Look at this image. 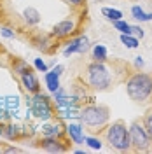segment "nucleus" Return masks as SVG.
<instances>
[{"label":"nucleus","mask_w":152,"mask_h":154,"mask_svg":"<svg viewBox=\"0 0 152 154\" xmlns=\"http://www.w3.org/2000/svg\"><path fill=\"white\" fill-rule=\"evenodd\" d=\"M84 142H86L87 145H89L91 149H100V147H102V142H100L98 138H93V137H89V138H86Z\"/></svg>","instance_id":"nucleus-23"},{"label":"nucleus","mask_w":152,"mask_h":154,"mask_svg":"<svg viewBox=\"0 0 152 154\" xmlns=\"http://www.w3.org/2000/svg\"><path fill=\"white\" fill-rule=\"evenodd\" d=\"M23 14H25V19L28 21V25H37L38 21H40V14H38V11L33 9V7H26Z\"/></svg>","instance_id":"nucleus-14"},{"label":"nucleus","mask_w":152,"mask_h":154,"mask_svg":"<svg viewBox=\"0 0 152 154\" xmlns=\"http://www.w3.org/2000/svg\"><path fill=\"white\" fill-rule=\"evenodd\" d=\"M87 48H89L87 37L81 35V37L74 38V40L70 42V46L65 49V56H70V54H74V53H84V51H87Z\"/></svg>","instance_id":"nucleus-9"},{"label":"nucleus","mask_w":152,"mask_h":154,"mask_svg":"<svg viewBox=\"0 0 152 154\" xmlns=\"http://www.w3.org/2000/svg\"><path fill=\"white\" fill-rule=\"evenodd\" d=\"M133 33L136 35V37H140V38L143 37V30L140 28V26H133Z\"/></svg>","instance_id":"nucleus-27"},{"label":"nucleus","mask_w":152,"mask_h":154,"mask_svg":"<svg viewBox=\"0 0 152 154\" xmlns=\"http://www.w3.org/2000/svg\"><path fill=\"white\" fill-rule=\"evenodd\" d=\"M93 56H95L96 61H105L108 58V53H107V48L103 44H96L93 48Z\"/></svg>","instance_id":"nucleus-15"},{"label":"nucleus","mask_w":152,"mask_h":154,"mask_svg":"<svg viewBox=\"0 0 152 154\" xmlns=\"http://www.w3.org/2000/svg\"><path fill=\"white\" fill-rule=\"evenodd\" d=\"M67 4H70V5H74V7H79V5H82L84 4V0H65Z\"/></svg>","instance_id":"nucleus-26"},{"label":"nucleus","mask_w":152,"mask_h":154,"mask_svg":"<svg viewBox=\"0 0 152 154\" xmlns=\"http://www.w3.org/2000/svg\"><path fill=\"white\" fill-rule=\"evenodd\" d=\"M142 125H143V128H145V131L149 133V137H150V140H152V110H149L147 114L143 116Z\"/></svg>","instance_id":"nucleus-20"},{"label":"nucleus","mask_w":152,"mask_h":154,"mask_svg":"<svg viewBox=\"0 0 152 154\" xmlns=\"http://www.w3.org/2000/svg\"><path fill=\"white\" fill-rule=\"evenodd\" d=\"M75 33V23L72 19H65V21H59L58 25H54L53 28V37L56 38H65L70 37Z\"/></svg>","instance_id":"nucleus-7"},{"label":"nucleus","mask_w":152,"mask_h":154,"mask_svg":"<svg viewBox=\"0 0 152 154\" xmlns=\"http://www.w3.org/2000/svg\"><path fill=\"white\" fill-rule=\"evenodd\" d=\"M136 67H143V60H142V56H136Z\"/></svg>","instance_id":"nucleus-28"},{"label":"nucleus","mask_w":152,"mask_h":154,"mask_svg":"<svg viewBox=\"0 0 152 154\" xmlns=\"http://www.w3.org/2000/svg\"><path fill=\"white\" fill-rule=\"evenodd\" d=\"M107 140L114 149L121 152L131 151V140H129V130L126 128L123 121H115L107 128Z\"/></svg>","instance_id":"nucleus-2"},{"label":"nucleus","mask_w":152,"mask_h":154,"mask_svg":"<svg viewBox=\"0 0 152 154\" xmlns=\"http://www.w3.org/2000/svg\"><path fill=\"white\" fill-rule=\"evenodd\" d=\"M2 35H4V37H7V38H12V37H14V32H11L9 28H2Z\"/></svg>","instance_id":"nucleus-25"},{"label":"nucleus","mask_w":152,"mask_h":154,"mask_svg":"<svg viewBox=\"0 0 152 154\" xmlns=\"http://www.w3.org/2000/svg\"><path fill=\"white\" fill-rule=\"evenodd\" d=\"M40 147L44 151H47V152H63V151H67V147L61 144L56 137H44L40 140Z\"/></svg>","instance_id":"nucleus-8"},{"label":"nucleus","mask_w":152,"mask_h":154,"mask_svg":"<svg viewBox=\"0 0 152 154\" xmlns=\"http://www.w3.org/2000/svg\"><path fill=\"white\" fill-rule=\"evenodd\" d=\"M114 28L119 30L121 33H133V26H131L129 23L123 21V19H117V21H114Z\"/></svg>","instance_id":"nucleus-18"},{"label":"nucleus","mask_w":152,"mask_h":154,"mask_svg":"<svg viewBox=\"0 0 152 154\" xmlns=\"http://www.w3.org/2000/svg\"><path fill=\"white\" fill-rule=\"evenodd\" d=\"M102 14H103L107 19L110 21H117V19H123V12L117 9H110V7H103L102 9Z\"/></svg>","instance_id":"nucleus-17"},{"label":"nucleus","mask_w":152,"mask_h":154,"mask_svg":"<svg viewBox=\"0 0 152 154\" xmlns=\"http://www.w3.org/2000/svg\"><path fill=\"white\" fill-rule=\"evenodd\" d=\"M131 14H133V18L138 19V21H152V12L147 14L140 5H133V7H131Z\"/></svg>","instance_id":"nucleus-13"},{"label":"nucleus","mask_w":152,"mask_h":154,"mask_svg":"<svg viewBox=\"0 0 152 154\" xmlns=\"http://www.w3.org/2000/svg\"><path fill=\"white\" fill-rule=\"evenodd\" d=\"M0 152H2V151H0Z\"/></svg>","instance_id":"nucleus-31"},{"label":"nucleus","mask_w":152,"mask_h":154,"mask_svg":"<svg viewBox=\"0 0 152 154\" xmlns=\"http://www.w3.org/2000/svg\"><path fill=\"white\" fill-rule=\"evenodd\" d=\"M42 135L44 137H58L59 135V126H44Z\"/></svg>","instance_id":"nucleus-22"},{"label":"nucleus","mask_w":152,"mask_h":154,"mask_svg":"<svg viewBox=\"0 0 152 154\" xmlns=\"http://www.w3.org/2000/svg\"><path fill=\"white\" fill-rule=\"evenodd\" d=\"M33 65H35V68H37V70H40V72H47V65H46L40 58H37V60H35V63H33Z\"/></svg>","instance_id":"nucleus-24"},{"label":"nucleus","mask_w":152,"mask_h":154,"mask_svg":"<svg viewBox=\"0 0 152 154\" xmlns=\"http://www.w3.org/2000/svg\"><path fill=\"white\" fill-rule=\"evenodd\" d=\"M87 81L91 88H95L98 91L107 89L110 86V72L103 65V61H95L87 67Z\"/></svg>","instance_id":"nucleus-3"},{"label":"nucleus","mask_w":152,"mask_h":154,"mask_svg":"<svg viewBox=\"0 0 152 154\" xmlns=\"http://www.w3.org/2000/svg\"><path fill=\"white\" fill-rule=\"evenodd\" d=\"M14 72L19 74V75H23V74L30 72V65L26 61H23V60H14Z\"/></svg>","instance_id":"nucleus-19"},{"label":"nucleus","mask_w":152,"mask_h":154,"mask_svg":"<svg viewBox=\"0 0 152 154\" xmlns=\"http://www.w3.org/2000/svg\"><path fill=\"white\" fill-rule=\"evenodd\" d=\"M126 91L131 100L145 102L152 95V77L142 72H136L126 81Z\"/></svg>","instance_id":"nucleus-1"},{"label":"nucleus","mask_w":152,"mask_h":154,"mask_svg":"<svg viewBox=\"0 0 152 154\" xmlns=\"http://www.w3.org/2000/svg\"><path fill=\"white\" fill-rule=\"evenodd\" d=\"M129 130V140H131V151H149L152 145V140L149 133L145 131V128H143L142 123H133V125L128 128Z\"/></svg>","instance_id":"nucleus-5"},{"label":"nucleus","mask_w":152,"mask_h":154,"mask_svg":"<svg viewBox=\"0 0 152 154\" xmlns=\"http://www.w3.org/2000/svg\"><path fill=\"white\" fill-rule=\"evenodd\" d=\"M5 152H21V151L16 149V147H9V149H5Z\"/></svg>","instance_id":"nucleus-29"},{"label":"nucleus","mask_w":152,"mask_h":154,"mask_svg":"<svg viewBox=\"0 0 152 154\" xmlns=\"http://www.w3.org/2000/svg\"><path fill=\"white\" fill-rule=\"evenodd\" d=\"M21 81H23V86H25V89L28 93H38V79L32 70L26 72V74H23Z\"/></svg>","instance_id":"nucleus-10"},{"label":"nucleus","mask_w":152,"mask_h":154,"mask_svg":"<svg viewBox=\"0 0 152 154\" xmlns=\"http://www.w3.org/2000/svg\"><path fill=\"white\" fill-rule=\"evenodd\" d=\"M4 100H5V107L9 109L11 112L16 110V109L19 107V98L18 96H7V98H4Z\"/></svg>","instance_id":"nucleus-21"},{"label":"nucleus","mask_w":152,"mask_h":154,"mask_svg":"<svg viewBox=\"0 0 152 154\" xmlns=\"http://www.w3.org/2000/svg\"><path fill=\"white\" fill-rule=\"evenodd\" d=\"M46 84H47V89L56 93L59 89V75H56L54 72H47L46 74Z\"/></svg>","instance_id":"nucleus-12"},{"label":"nucleus","mask_w":152,"mask_h":154,"mask_svg":"<svg viewBox=\"0 0 152 154\" xmlns=\"http://www.w3.org/2000/svg\"><path fill=\"white\" fill-rule=\"evenodd\" d=\"M81 121L87 126H103L108 121V109L105 105H89L84 107L82 112H81Z\"/></svg>","instance_id":"nucleus-4"},{"label":"nucleus","mask_w":152,"mask_h":154,"mask_svg":"<svg viewBox=\"0 0 152 154\" xmlns=\"http://www.w3.org/2000/svg\"><path fill=\"white\" fill-rule=\"evenodd\" d=\"M61 70H63V67H59V65H58V67L54 68V70H53V72H54L56 75H59V74H61Z\"/></svg>","instance_id":"nucleus-30"},{"label":"nucleus","mask_w":152,"mask_h":154,"mask_svg":"<svg viewBox=\"0 0 152 154\" xmlns=\"http://www.w3.org/2000/svg\"><path fill=\"white\" fill-rule=\"evenodd\" d=\"M67 133L70 135V138L75 144H82L84 142V135H82V128L79 125H68L67 126Z\"/></svg>","instance_id":"nucleus-11"},{"label":"nucleus","mask_w":152,"mask_h":154,"mask_svg":"<svg viewBox=\"0 0 152 154\" xmlns=\"http://www.w3.org/2000/svg\"><path fill=\"white\" fill-rule=\"evenodd\" d=\"M121 42H123L126 48H129V49H136L138 48V38L133 37L131 33H121Z\"/></svg>","instance_id":"nucleus-16"},{"label":"nucleus","mask_w":152,"mask_h":154,"mask_svg":"<svg viewBox=\"0 0 152 154\" xmlns=\"http://www.w3.org/2000/svg\"><path fill=\"white\" fill-rule=\"evenodd\" d=\"M28 107H30V112L35 114L38 119H44L47 121L53 117V107H51V102L46 95L42 93H33L32 98H28Z\"/></svg>","instance_id":"nucleus-6"}]
</instances>
